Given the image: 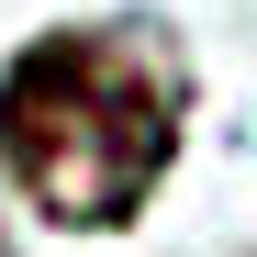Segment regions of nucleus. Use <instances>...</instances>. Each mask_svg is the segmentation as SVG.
Returning <instances> with one entry per match:
<instances>
[{
	"label": "nucleus",
	"instance_id": "f257e3e1",
	"mask_svg": "<svg viewBox=\"0 0 257 257\" xmlns=\"http://www.w3.org/2000/svg\"><path fill=\"white\" fill-rule=\"evenodd\" d=\"M179 146V67L146 23L45 34L0 78V168L56 224H123Z\"/></svg>",
	"mask_w": 257,
	"mask_h": 257
}]
</instances>
